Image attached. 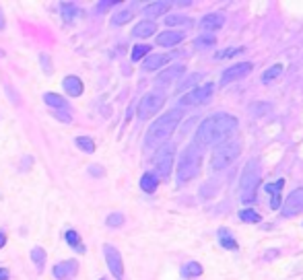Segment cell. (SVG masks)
<instances>
[{
	"label": "cell",
	"instance_id": "cell-1",
	"mask_svg": "<svg viewBox=\"0 0 303 280\" xmlns=\"http://www.w3.org/2000/svg\"><path fill=\"white\" fill-rule=\"evenodd\" d=\"M239 126V122L235 115H229V113H215L206 117L198 130H196V144L198 146H215V144H223L231 134H235Z\"/></svg>",
	"mask_w": 303,
	"mask_h": 280
},
{
	"label": "cell",
	"instance_id": "cell-2",
	"mask_svg": "<svg viewBox=\"0 0 303 280\" xmlns=\"http://www.w3.org/2000/svg\"><path fill=\"white\" fill-rule=\"evenodd\" d=\"M181 115L184 113H181L179 109H171V111L163 113L161 117H157L146 130L144 146L146 148H161L163 144H167L169 136L177 130V124L181 122Z\"/></svg>",
	"mask_w": 303,
	"mask_h": 280
},
{
	"label": "cell",
	"instance_id": "cell-3",
	"mask_svg": "<svg viewBox=\"0 0 303 280\" xmlns=\"http://www.w3.org/2000/svg\"><path fill=\"white\" fill-rule=\"evenodd\" d=\"M202 161H204L202 148H200L196 142H194V144H188L186 150L181 152L179 161H177V183L184 185V183L192 181V179L200 173Z\"/></svg>",
	"mask_w": 303,
	"mask_h": 280
},
{
	"label": "cell",
	"instance_id": "cell-4",
	"mask_svg": "<svg viewBox=\"0 0 303 280\" xmlns=\"http://www.w3.org/2000/svg\"><path fill=\"white\" fill-rule=\"evenodd\" d=\"M262 179V167L258 159H252L246 163L244 171H241V179H239V194H241V202H254L256 200V190Z\"/></svg>",
	"mask_w": 303,
	"mask_h": 280
},
{
	"label": "cell",
	"instance_id": "cell-5",
	"mask_svg": "<svg viewBox=\"0 0 303 280\" xmlns=\"http://www.w3.org/2000/svg\"><path fill=\"white\" fill-rule=\"evenodd\" d=\"M241 154V144L239 142H223L213 150V159H210V169L213 171H223L227 169L231 163H235V159Z\"/></svg>",
	"mask_w": 303,
	"mask_h": 280
},
{
	"label": "cell",
	"instance_id": "cell-6",
	"mask_svg": "<svg viewBox=\"0 0 303 280\" xmlns=\"http://www.w3.org/2000/svg\"><path fill=\"white\" fill-rule=\"evenodd\" d=\"M165 105V93L163 91H150L140 99L138 103V117L140 119H148L155 113L161 111V107Z\"/></svg>",
	"mask_w": 303,
	"mask_h": 280
},
{
	"label": "cell",
	"instance_id": "cell-7",
	"mask_svg": "<svg viewBox=\"0 0 303 280\" xmlns=\"http://www.w3.org/2000/svg\"><path fill=\"white\" fill-rule=\"evenodd\" d=\"M173 163H175V144L167 142L161 148H157L155 152V169L159 177H169L173 171Z\"/></svg>",
	"mask_w": 303,
	"mask_h": 280
},
{
	"label": "cell",
	"instance_id": "cell-8",
	"mask_svg": "<svg viewBox=\"0 0 303 280\" xmlns=\"http://www.w3.org/2000/svg\"><path fill=\"white\" fill-rule=\"evenodd\" d=\"M213 91H215V83H204V85L196 87L194 91L186 93V95L179 99V105H181V107L202 105V103H206L210 97H213Z\"/></svg>",
	"mask_w": 303,
	"mask_h": 280
},
{
	"label": "cell",
	"instance_id": "cell-9",
	"mask_svg": "<svg viewBox=\"0 0 303 280\" xmlns=\"http://www.w3.org/2000/svg\"><path fill=\"white\" fill-rule=\"evenodd\" d=\"M103 254H105V262H107V268H109L111 276L116 280H122L124 278V262H122L120 252L111 245H103Z\"/></svg>",
	"mask_w": 303,
	"mask_h": 280
},
{
	"label": "cell",
	"instance_id": "cell-10",
	"mask_svg": "<svg viewBox=\"0 0 303 280\" xmlns=\"http://www.w3.org/2000/svg\"><path fill=\"white\" fill-rule=\"evenodd\" d=\"M301 210H303V188H295V190L287 196L281 214L285 216V219H291V216L299 214Z\"/></svg>",
	"mask_w": 303,
	"mask_h": 280
},
{
	"label": "cell",
	"instance_id": "cell-11",
	"mask_svg": "<svg viewBox=\"0 0 303 280\" xmlns=\"http://www.w3.org/2000/svg\"><path fill=\"white\" fill-rule=\"evenodd\" d=\"M252 68H254L252 62H239V64L229 66V68L221 74V85H229V83H233V81H239V78L248 76V74L252 72Z\"/></svg>",
	"mask_w": 303,
	"mask_h": 280
},
{
	"label": "cell",
	"instance_id": "cell-12",
	"mask_svg": "<svg viewBox=\"0 0 303 280\" xmlns=\"http://www.w3.org/2000/svg\"><path fill=\"white\" fill-rule=\"evenodd\" d=\"M79 272V262L74 260H66V262H60L54 266V276L58 280H72Z\"/></svg>",
	"mask_w": 303,
	"mask_h": 280
},
{
	"label": "cell",
	"instance_id": "cell-13",
	"mask_svg": "<svg viewBox=\"0 0 303 280\" xmlns=\"http://www.w3.org/2000/svg\"><path fill=\"white\" fill-rule=\"evenodd\" d=\"M184 72H186V66H184V64H173V66L165 68V70L155 78V83H157V87H167V85H171L173 81H177Z\"/></svg>",
	"mask_w": 303,
	"mask_h": 280
},
{
	"label": "cell",
	"instance_id": "cell-14",
	"mask_svg": "<svg viewBox=\"0 0 303 280\" xmlns=\"http://www.w3.org/2000/svg\"><path fill=\"white\" fill-rule=\"evenodd\" d=\"M285 188V179H279L275 183H266V194L270 196V208L272 210H279L281 208V192Z\"/></svg>",
	"mask_w": 303,
	"mask_h": 280
},
{
	"label": "cell",
	"instance_id": "cell-15",
	"mask_svg": "<svg viewBox=\"0 0 303 280\" xmlns=\"http://www.w3.org/2000/svg\"><path fill=\"white\" fill-rule=\"evenodd\" d=\"M225 25V15L223 13H208L200 19V29L202 31H217Z\"/></svg>",
	"mask_w": 303,
	"mask_h": 280
},
{
	"label": "cell",
	"instance_id": "cell-16",
	"mask_svg": "<svg viewBox=\"0 0 303 280\" xmlns=\"http://www.w3.org/2000/svg\"><path fill=\"white\" fill-rule=\"evenodd\" d=\"M171 5H173V3H167V0H159V3H150V5H146V7L142 9V15L146 17V21L157 19V17L165 15V13L169 11V7H171Z\"/></svg>",
	"mask_w": 303,
	"mask_h": 280
},
{
	"label": "cell",
	"instance_id": "cell-17",
	"mask_svg": "<svg viewBox=\"0 0 303 280\" xmlns=\"http://www.w3.org/2000/svg\"><path fill=\"white\" fill-rule=\"evenodd\" d=\"M184 37H186L184 31H163V33L157 35V44L161 48H173V46L184 42Z\"/></svg>",
	"mask_w": 303,
	"mask_h": 280
},
{
	"label": "cell",
	"instance_id": "cell-18",
	"mask_svg": "<svg viewBox=\"0 0 303 280\" xmlns=\"http://www.w3.org/2000/svg\"><path fill=\"white\" fill-rule=\"evenodd\" d=\"M62 87H64V91L68 93L70 97H81L83 91H85L83 81H81L79 76H74V74H68V76L62 81Z\"/></svg>",
	"mask_w": 303,
	"mask_h": 280
},
{
	"label": "cell",
	"instance_id": "cell-19",
	"mask_svg": "<svg viewBox=\"0 0 303 280\" xmlns=\"http://www.w3.org/2000/svg\"><path fill=\"white\" fill-rule=\"evenodd\" d=\"M169 60H171V56H167V54H153V56H146L144 62H142V68H144V70H159L163 64H167Z\"/></svg>",
	"mask_w": 303,
	"mask_h": 280
},
{
	"label": "cell",
	"instance_id": "cell-20",
	"mask_svg": "<svg viewBox=\"0 0 303 280\" xmlns=\"http://www.w3.org/2000/svg\"><path fill=\"white\" fill-rule=\"evenodd\" d=\"M157 31V25H155V21H140V23H136L134 25V29H132V35L134 37H140V39H144V37H150Z\"/></svg>",
	"mask_w": 303,
	"mask_h": 280
},
{
	"label": "cell",
	"instance_id": "cell-21",
	"mask_svg": "<svg viewBox=\"0 0 303 280\" xmlns=\"http://www.w3.org/2000/svg\"><path fill=\"white\" fill-rule=\"evenodd\" d=\"M60 13H62V21L64 23H74L79 17H81V11L77 5L72 3H64V5H60Z\"/></svg>",
	"mask_w": 303,
	"mask_h": 280
},
{
	"label": "cell",
	"instance_id": "cell-22",
	"mask_svg": "<svg viewBox=\"0 0 303 280\" xmlns=\"http://www.w3.org/2000/svg\"><path fill=\"white\" fill-rule=\"evenodd\" d=\"M157 185H159V177L155 173H144L140 177V190L146 194H153L157 190Z\"/></svg>",
	"mask_w": 303,
	"mask_h": 280
},
{
	"label": "cell",
	"instance_id": "cell-23",
	"mask_svg": "<svg viewBox=\"0 0 303 280\" xmlns=\"http://www.w3.org/2000/svg\"><path fill=\"white\" fill-rule=\"evenodd\" d=\"M165 25L167 27H175V25H179V27H192L194 21L190 17H184V15H169V17H165Z\"/></svg>",
	"mask_w": 303,
	"mask_h": 280
},
{
	"label": "cell",
	"instance_id": "cell-24",
	"mask_svg": "<svg viewBox=\"0 0 303 280\" xmlns=\"http://www.w3.org/2000/svg\"><path fill=\"white\" fill-rule=\"evenodd\" d=\"M219 245H223L225 250H237V241L231 237L229 229H219Z\"/></svg>",
	"mask_w": 303,
	"mask_h": 280
},
{
	"label": "cell",
	"instance_id": "cell-25",
	"mask_svg": "<svg viewBox=\"0 0 303 280\" xmlns=\"http://www.w3.org/2000/svg\"><path fill=\"white\" fill-rule=\"evenodd\" d=\"M283 64H272L268 70H264V74H262V83L264 85H268V83H272L277 76H281V72H283Z\"/></svg>",
	"mask_w": 303,
	"mask_h": 280
},
{
	"label": "cell",
	"instance_id": "cell-26",
	"mask_svg": "<svg viewBox=\"0 0 303 280\" xmlns=\"http://www.w3.org/2000/svg\"><path fill=\"white\" fill-rule=\"evenodd\" d=\"M44 101L50 107H66V99L56 95V93H44Z\"/></svg>",
	"mask_w": 303,
	"mask_h": 280
},
{
	"label": "cell",
	"instance_id": "cell-27",
	"mask_svg": "<svg viewBox=\"0 0 303 280\" xmlns=\"http://www.w3.org/2000/svg\"><path fill=\"white\" fill-rule=\"evenodd\" d=\"M74 144L83 150V152H95V142H93V138H89V136H77V140H74Z\"/></svg>",
	"mask_w": 303,
	"mask_h": 280
},
{
	"label": "cell",
	"instance_id": "cell-28",
	"mask_svg": "<svg viewBox=\"0 0 303 280\" xmlns=\"http://www.w3.org/2000/svg\"><path fill=\"white\" fill-rule=\"evenodd\" d=\"M132 17H134V13H132L130 9L120 11V13L111 15V25H126L128 21H132Z\"/></svg>",
	"mask_w": 303,
	"mask_h": 280
},
{
	"label": "cell",
	"instance_id": "cell-29",
	"mask_svg": "<svg viewBox=\"0 0 303 280\" xmlns=\"http://www.w3.org/2000/svg\"><path fill=\"white\" fill-rule=\"evenodd\" d=\"M181 274H184V278H194V276H200L202 274V266L198 262H188L186 268L181 270Z\"/></svg>",
	"mask_w": 303,
	"mask_h": 280
},
{
	"label": "cell",
	"instance_id": "cell-30",
	"mask_svg": "<svg viewBox=\"0 0 303 280\" xmlns=\"http://www.w3.org/2000/svg\"><path fill=\"white\" fill-rule=\"evenodd\" d=\"M148 52H150V46H146V44H138V46L132 48L130 58H132V62H138V60H142L144 56H148Z\"/></svg>",
	"mask_w": 303,
	"mask_h": 280
},
{
	"label": "cell",
	"instance_id": "cell-31",
	"mask_svg": "<svg viewBox=\"0 0 303 280\" xmlns=\"http://www.w3.org/2000/svg\"><path fill=\"white\" fill-rule=\"evenodd\" d=\"M239 219L244 223H260V214L254 208H244L239 212Z\"/></svg>",
	"mask_w": 303,
	"mask_h": 280
},
{
	"label": "cell",
	"instance_id": "cell-32",
	"mask_svg": "<svg viewBox=\"0 0 303 280\" xmlns=\"http://www.w3.org/2000/svg\"><path fill=\"white\" fill-rule=\"evenodd\" d=\"M66 243L70 245V247H74L77 252H85V247L81 245V237H79V233L77 231H66Z\"/></svg>",
	"mask_w": 303,
	"mask_h": 280
},
{
	"label": "cell",
	"instance_id": "cell-33",
	"mask_svg": "<svg viewBox=\"0 0 303 280\" xmlns=\"http://www.w3.org/2000/svg\"><path fill=\"white\" fill-rule=\"evenodd\" d=\"M31 260L35 262L37 270H42L44 264H46V250H42V247H33V250H31Z\"/></svg>",
	"mask_w": 303,
	"mask_h": 280
},
{
	"label": "cell",
	"instance_id": "cell-34",
	"mask_svg": "<svg viewBox=\"0 0 303 280\" xmlns=\"http://www.w3.org/2000/svg\"><path fill=\"white\" fill-rule=\"evenodd\" d=\"M105 225L111 227V229L122 227V225H124V214H122V212H111L107 219H105Z\"/></svg>",
	"mask_w": 303,
	"mask_h": 280
},
{
	"label": "cell",
	"instance_id": "cell-35",
	"mask_svg": "<svg viewBox=\"0 0 303 280\" xmlns=\"http://www.w3.org/2000/svg\"><path fill=\"white\" fill-rule=\"evenodd\" d=\"M217 44V39H215V35H200V37H196L194 39V48H213Z\"/></svg>",
	"mask_w": 303,
	"mask_h": 280
},
{
	"label": "cell",
	"instance_id": "cell-36",
	"mask_svg": "<svg viewBox=\"0 0 303 280\" xmlns=\"http://www.w3.org/2000/svg\"><path fill=\"white\" fill-rule=\"evenodd\" d=\"M200 78H202L200 74H190V76H188V78H186L184 83H179V87H177V91H186L188 87H192V85H196V83H198Z\"/></svg>",
	"mask_w": 303,
	"mask_h": 280
},
{
	"label": "cell",
	"instance_id": "cell-37",
	"mask_svg": "<svg viewBox=\"0 0 303 280\" xmlns=\"http://www.w3.org/2000/svg\"><path fill=\"white\" fill-rule=\"evenodd\" d=\"M239 52H244V48H231V50H225V52H217V54H215V58H217V60H221V58H229V56L239 54Z\"/></svg>",
	"mask_w": 303,
	"mask_h": 280
},
{
	"label": "cell",
	"instance_id": "cell-38",
	"mask_svg": "<svg viewBox=\"0 0 303 280\" xmlns=\"http://www.w3.org/2000/svg\"><path fill=\"white\" fill-rule=\"evenodd\" d=\"M116 5H118V3H111V0H103V3H97V11L103 13V11H107V9L116 7Z\"/></svg>",
	"mask_w": 303,
	"mask_h": 280
},
{
	"label": "cell",
	"instance_id": "cell-39",
	"mask_svg": "<svg viewBox=\"0 0 303 280\" xmlns=\"http://www.w3.org/2000/svg\"><path fill=\"white\" fill-rule=\"evenodd\" d=\"M40 60H42V68H44V70L50 74V72H52V66H50V56L42 54V56H40Z\"/></svg>",
	"mask_w": 303,
	"mask_h": 280
},
{
	"label": "cell",
	"instance_id": "cell-40",
	"mask_svg": "<svg viewBox=\"0 0 303 280\" xmlns=\"http://www.w3.org/2000/svg\"><path fill=\"white\" fill-rule=\"evenodd\" d=\"M89 173H91V175L101 177V175H103V169H101V167H95V165H91V167H89Z\"/></svg>",
	"mask_w": 303,
	"mask_h": 280
},
{
	"label": "cell",
	"instance_id": "cell-41",
	"mask_svg": "<svg viewBox=\"0 0 303 280\" xmlns=\"http://www.w3.org/2000/svg\"><path fill=\"white\" fill-rule=\"evenodd\" d=\"M0 280H9V270L0 268Z\"/></svg>",
	"mask_w": 303,
	"mask_h": 280
},
{
	"label": "cell",
	"instance_id": "cell-42",
	"mask_svg": "<svg viewBox=\"0 0 303 280\" xmlns=\"http://www.w3.org/2000/svg\"><path fill=\"white\" fill-rule=\"evenodd\" d=\"M5 243H7V235H5V233H0V250L5 247Z\"/></svg>",
	"mask_w": 303,
	"mask_h": 280
},
{
	"label": "cell",
	"instance_id": "cell-43",
	"mask_svg": "<svg viewBox=\"0 0 303 280\" xmlns=\"http://www.w3.org/2000/svg\"><path fill=\"white\" fill-rule=\"evenodd\" d=\"M5 29V15H3V11H0V31Z\"/></svg>",
	"mask_w": 303,
	"mask_h": 280
}]
</instances>
